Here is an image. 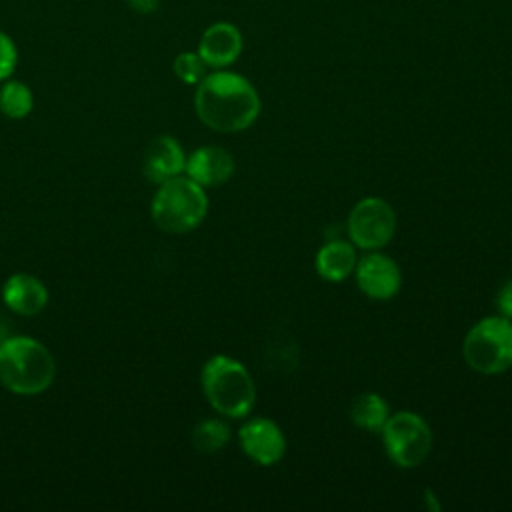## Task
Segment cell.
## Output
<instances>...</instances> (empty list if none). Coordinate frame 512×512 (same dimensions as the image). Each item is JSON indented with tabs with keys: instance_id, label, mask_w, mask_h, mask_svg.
<instances>
[{
	"instance_id": "1",
	"label": "cell",
	"mask_w": 512,
	"mask_h": 512,
	"mask_svg": "<svg viewBox=\"0 0 512 512\" xmlns=\"http://www.w3.org/2000/svg\"><path fill=\"white\" fill-rule=\"evenodd\" d=\"M194 108L208 128L234 134L250 128L260 114V98L252 82L236 72L216 70L196 84Z\"/></svg>"
},
{
	"instance_id": "2",
	"label": "cell",
	"mask_w": 512,
	"mask_h": 512,
	"mask_svg": "<svg viewBox=\"0 0 512 512\" xmlns=\"http://www.w3.org/2000/svg\"><path fill=\"white\" fill-rule=\"evenodd\" d=\"M56 376L52 352L32 336H10L0 342V384L18 396L48 390Z\"/></svg>"
},
{
	"instance_id": "3",
	"label": "cell",
	"mask_w": 512,
	"mask_h": 512,
	"mask_svg": "<svg viewBox=\"0 0 512 512\" xmlns=\"http://www.w3.org/2000/svg\"><path fill=\"white\" fill-rule=\"evenodd\" d=\"M200 382L208 404L222 416L244 418L254 408V380L248 370L230 356H212L202 366Z\"/></svg>"
},
{
	"instance_id": "4",
	"label": "cell",
	"mask_w": 512,
	"mask_h": 512,
	"mask_svg": "<svg viewBox=\"0 0 512 512\" xmlns=\"http://www.w3.org/2000/svg\"><path fill=\"white\" fill-rule=\"evenodd\" d=\"M206 214L208 196L204 188L182 174L158 184L150 204L152 222L168 234H186L198 228Z\"/></svg>"
},
{
	"instance_id": "5",
	"label": "cell",
	"mask_w": 512,
	"mask_h": 512,
	"mask_svg": "<svg viewBox=\"0 0 512 512\" xmlns=\"http://www.w3.org/2000/svg\"><path fill=\"white\" fill-rule=\"evenodd\" d=\"M464 360L480 374H502L512 366V320L488 316L476 322L464 338Z\"/></svg>"
},
{
	"instance_id": "6",
	"label": "cell",
	"mask_w": 512,
	"mask_h": 512,
	"mask_svg": "<svg viewBox=\"0 0 512 512\" xmlns=\"http://www.w3.org/2000/svg\"><path fill=\"white\" fill-rule=\"evenodd\" d=\"M380 432L388 458L400 468L420 466L432 450V430L416 412L392 414Z\"/></svg>"
},
{
	"instance_id": "7",
	"label": "cell",
	"mask_w": 512,
	"mask_h": 512,
	"mask_svg": "<svg viewBox=\"0 0 512 512\" xmlns=\"http://www.w3.org/2000/svg\"><path fill=\"white\" fill-rule=\"evenodd\" d=\"M346 228L354 246L378 250L386 246L396 232L394 208L382 198H364L350 210Z\"/></svg>"
},
{
	"instance_id": "8",
	"label": "cell",
	"mask_w": 512,
	"mask_h": 512,
	"mask_svg": "<svg viewBox=\"0 0 512 512\" xmlns=\"http://www.w3.org/2000/svg\"><path fill=\"white\" fill-rule=\"evenodd\" d=\"M360 290L372 300H388L398 294L402 274L398 264L380 252H370L356 262L354 268Z\"/></svg>"
},
{
	"instance_id": "9",
	"label": "cell",
	"mask_w": 512,
	"mask_h": 512,
	"mask_svg": "<svg viewBox=\"0 0 512 512\" xmlns=\"http://www.w3.org/2000/svg\"><path fill=\"white\" fill-rule=\"evenodd\" d=\"M242 452L260 466L276 464L286 452L280 426L268 418H252L238 432Z\"/></svg>"
},
{
	"instance_id": "10",
	"label": "cell",
	"mask_w": 512,
	"mask_h": 512,
	"mask_svg": "<svg viewBox=\"0 0 512 512\" xmlns=\"http://www.w3.org/2000/svg\"><path fill=\"white\" fill-rule=\"evenodd\" d=\"M242 52V34L230 22L210 24L198 42V54L208 68L222 70L236 62Z\"/></svg>"
},
{
	"instance_id": "11",
	"label": "cell",
	"mask_w": 512,
	"mask_h": 512,
	"mask_svg": "<svg viewBox=\"0 0 512 512\" xmlns=\"http://www.w3.org/2000/svg\"><path fill=\"white\" fill-rule=\"evenodd\" d=\"M184 168L186 154L176 138L162 134L146 146L142 158V172L150 182L162 184L174 176H180Z\"/></svg>"
},
{
	"instance_id": "12",
	"label": "cell",
	"mask_w": 512,
	"mask_h": 512,
	"mask_svg": "<svg viewBox=\"0 0 512 512\" xmlns=\"http://www.w3.org/2000/svg\"><path fill=\"white\" fill-rule=\"evenodd\" d=\"M234 158L228 150L220 146H202L196 148L190 156H186V176L196 184L204 186H220L228 182L234 174Z\"/></svg>"
},
{
	"instance_id": "13",
	"label": "cell",
	"mask_w": 512,
	"mask_h": 512,
	"mask_svg": "<svg viewBox=\"0 0 512 512\" xmlns=\"http://www.w3.org/2000/svg\"><path fill=\"white\" fill-rule=\"evenodd\" d=\"M4 304L20 316H36L48 304V288L32 274L16 272L2 286Z\"/></svg>"
},
{
	"instance_id": "14",
	"label": "cell",
	"mask_w": 512,
	"mask_h": 512,
	"mask_svg": "<svg viewBox=\"0 0 512 512\" xmlns=\"http://www.w3.org/2000/svg\"><path fill=\"white\" fill-rule=\"evenodd\" d=\"M356 250L346 240H330L316 254V272L328 282L348 278L356 268Z\"/></svg>"
},
{
	"instance_id": "15",
	"label": "cell",
	"mask_w": 512,
	"mask_h": 512,
	"mask_svg": "<svg viewBox=\"0 0 512 512\" xmlns=\"http://www.w3.org/2000/svg\"><path fill=\"white\" fill-rule=\"evenodd\" d=\"M388 418H390V410L386 400L380 394L364 392L356 396L350 404V420L354 422V426L364 428L368 432L382 430Z\"/></svg>"
},
{
	"instance_id": "16",
	"label": "cell",
	"mask_w": 512,
	"mask_h": 512,
	"mask_svg": "<svg viewBox=\"0 0 512 512\" xmlns=\"http://www.w3.org/2000/svg\"><path fill=\"white\" fill-rule=\"evenodd\" d=\"M34 106L32 90L20 80H8L0 88V112L6 118L20 120L30 114Z\"/></svg>"
},
{
	"instance_id": "17",
	"label": "cell",
	"mask_w": 512,
	"mask_h": 512,
	"mask_svg": "<svg viewBox=\"0 0 512 512\" xmlns=\"http://www.w3.org/2000/svg\"><path fill=\"white\" fill-rule=\"evenodd\" d=\"M230 440V428L224 420L206 418L192 430V446L202 454L220 452Z\"/></svg>"
},
{
	"instance_id": "18",
	"label": "cell",
	"mask_w": 512,
	"mask_h": 512,
	"mask_svg": "<svg viewBox=\"0 0 512 512\" xmlns=\"http://www.w3.org/2000/svg\"><path fill=\"white\" fill-rule=\"evenodd\" d=\"M206 64L198 52H180L174 58L172 70L184 84H198L206 76Z\"/></svg>"
},
{
	"instance_id": "19",
	"label": "cell",
	"mask_w": 512,
	"mask_h": 512,
	"mask_svg": "<svg viewBox=\"0 0 512 512\" xmlns=\"http://www.w3.org/2000/svg\"><path fill=\"white\" fill-rule=\"evenodd\" d=\"M18 64V50L12 38L0 30V82L10 78Z\"/></svg>"
},
{
	"instance_id": "20",
	"label": "cell",
	"mask_w": 512,
	"mask_h": 512,
	"mask_svg": "<svg viewBox=\"0 0 512 512\" xmlns=\"http://www.w3.org/2000/svg\"><path fill=\"white\" fill-rule=\"evenodd\" d=\"M496 308L500 316L512 320V278L500 286L496 294Z\"/></svg>"
},
{
	"instance_id": "21",
	"label": "cell",
	"mask_w": 512,
	"mask_h": 512,
	"mask_svg": "<svg viewBox=\"0 0 512 512\" xmlns=\"http://www.w3.org/2000/svg\"><path fill=\"white\" fill-rule=\"evenodd\" d=\"M126 2L138 14H152L160 6V0H126Z\"/></svg>"
}]
</instances>
